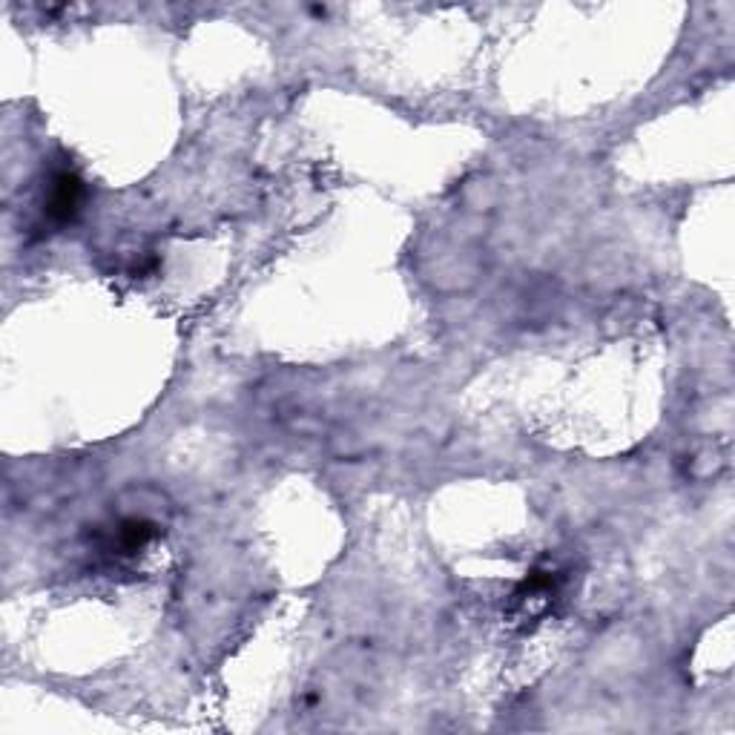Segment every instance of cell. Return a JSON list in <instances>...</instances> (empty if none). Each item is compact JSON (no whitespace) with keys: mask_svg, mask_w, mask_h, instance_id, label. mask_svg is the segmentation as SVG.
<instances>
[{"mask_svg":"<svg viewBox=\"0 0 735 735\" xmlns=\"http://www.w3.org/2000/svg\"><path fill=\"white\" fill-rule=\"evenodd\" d=\"M83 199L81 179L69 170H60L53 176V187H49V199H46V215L53 222L64 224L73 222Z\"/></svg>","mask_w":735,"mask_h":735,"instance_id":"cell-1","label":"cell"}]
</instances>
